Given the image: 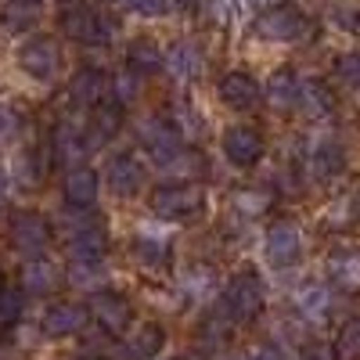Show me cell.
Masks as SVG:
<instances>
[{"instance_id":"obj_1","label":"cell","mask_w":360,"mask_h":360,"mask_svg":"<svg viewBox=\"0 0 360 360\" xmlns=\"http://www.w3.org/2000/svg\"><path fill=\"white\" fill-rule=\"evenodd\" d=\"M224 314L234 321V324H249L263 314L266 307V292H263V281L256 270H242V274H234L224 288V299H220Z\"/></svg>"},{"instance_id":"obj_2","label":"cell","mask_w":360,"mask_h":360,"mask_svg":"<svg viewBox=\"0 0 360 360\" xmlns=\"http://www.w3.org/2000/svg\"><path fill=\"white\" fill-rule=\"evenodd\" d=\"M58 22H62L65 37H72L76 44H86V47H101V44H108L112 33H115V22L105 18L98 8L83 4V0L62 4V15H58Z\"/></svg>"},{"instance_id":"obj_3","label":"cell","mask_w":360,"mask_h":360,"mask_svg":"<svg viewBox=\"0 0 360 360\" xmlns=\"http://www.w3.org/2000/svg\"><path fill=\"white\" fill-rule=\"evenodd\" d=\"M137 137L144 144V152L152 155L159 166H176L184 159V134L176 130L173 119H162V115H148L137 123Z\"/></svg>"},{"instance_id":"obj_4","label":"cell","mask_w":360,"mask_h":360,"mask_svg":"<svg viewBox=\"0 0 360 360\" xmlns=\"http://www.w3.org/2000/svg\"><path fill=\"white\" fill-rule=\"evenodd\" d=\"M69 256L72 259H101L108 249V231H105V217L90 213V209H76L69 205Z\"/></svg>"},{"instance_id":"obj_5","label":"cell","mask_w":360,"mask_h":360,"mask_svg":"<svg viewBox=\"0 0 360 360\" xmlns=\"http://www.w3.org/2000/svg\"><path fill=\"white\" fill-rule=\"evenodd\" d=\"M148 205L162 220H195L205 209V191L198 184H159Z\"/></svg>"},{"instance_id":"obj_6","label":"cell","mask_w":360,"mask_h":360,"mask_svg":"<svg viewBox=\"0 0 360 360\" xmlns=\"http://www.w3.org/2000/svg\"><path fill=\"white\" fill-rule=\"evenodd\" d=\"M310 33V18L299 11L295 4H278L266 8L256 18V37L259 40H274V44H295Z\"/></svg>"},{"instance_id":"obj_7","label":"cell","mask_w":360,"mask_h":360,"mask_svg":"<svg viewBox=\"0 0 360 360\" xmlns=\"http://www.w3.org/2000/svg\"><path fill=\"white\" fill-rule=\"evenodd\" d=\"M8 238H11V245L22 252V256H40L47 245H51V224L33 213V209H18V213H11V224H8Z\"/></svg>"},{"instance_id":"obj_8","label":"cell","mask_w":360,"mask_h":360,"mask_svg":"<svg viewBox=\"0 0 360 360\" xmlns=\"http://www.w3.org/2000/svg\"><path fill=\"white\" fill-rule=\"evenodd\" d=\"M94 137L90 134H83L79 127H72V123H58L54 127V134H51V141H47V148H51V162L54 166H62V169H72V166H83V159L94 152Z\"/></svg>"},{"instance_id":"obj_9","label":"cell","mask_w":360,"mask_h":360,"mask_svg":"<svg viewBox=\"0 0 360 360\" xmlns=\"http://www.w3.org/2000/svg\"><path fill=\"white\" fill-rule=\"evenodd\" d=\"M90 317H94L108 335H123L127 328L134 324V307H130V299L127 295H119L112 288H98V292H90Z\"/></svg>"},{"instance_id":"obj_10","label":"cell","mask_w":360,"mask_h":360,"mask_svg":"<svg viewBox=\"0 0 360 360\" xmlns=\"http://www.w3.org/2000/svg\"><path fill=\"white\" fill-rule=\"evenodd\" d=\"M263 252H266V263L274 270H285L299 259L303 252V238H299V227L292 220H274L263 234Z\"/></svg>"},{"instance_id":"obj_11","label":"cell","mask_w":360,"mask_h":360,"mask_svg":"<svg viewBox=\"0 0 360 360\" xmlns=\"http://www.w3.org/2000/svg\"><path fill=\"white\" fill-rule=\"evenodd\" d=\"M86 321H90V307L72 303V299H58V303H51L40 314V332L51 339H69V335L83 332Z\"/></svg>"},{"instance_id":"obj_12","label":"cell","mask_w":360,"mask_h":360,"mask_svg":"<svg viewBox=\"0 0 360 360\" xmlns=\"http://www.w3.org/2000/svg\"><path fill=\"white\" fill-rule=\"evenodd\" d=\"M224 155L238 166V169H249L263 159V134L256 127H245V123H238V127H227L224 130Z\"/></svg>"},{"instance_id":"obj_13","label":"cell","mask_w":360,"mask_h":360,"mask_svg":"<svg viewBox=\"0 0 360 360\" xmlns=\"http://www.w3.org/2000/svg\"><path fill=\"white\" fill-rule=\"evenodd\" d=\"M18 65H22V72H29L40 83L54 79V72H58V47H54V40L51 37H29L18 47Z\"/></svg>"},{"instance_id":"obj_14","label":"cell","mask_w":360,"mask_h":360,"mask_svg":"<svg viewBox=\"0 0 360 360\" xmlns=\"http://www.w3.org/2000/svg\"><path fill=\"white\" fill-rule=\"evenodd\" d=\"M328 281H332V288H339L346 295L360 292V245L346 242V245H335L328 252Z\"/></svg>"},{"instance_id":"obj_15","label":"cell","mask_w":360,"mask_h":360,"mask_svg":"<svg viewBox=\"0 0 360 360\" xmlns=\"http://www.w3.org/2000/svg\"><path fill=\"white\" fill-rule=\"evenodd\" d=\"M292 310L299 321L307 324H324L328 314H332V292H328L321 281H307L292 292Z\"/></svg>"},{"instance_id":"obj_16","label":"cell","mask_w":360,"mask_h":360,"mask_svg":"<svg viewBox=\"0 0 360 360\" xmlns=\"http://www.w3.org/2000/svg\"><path fill=\"white\" fill-rule=\"evenodd\" d=\"M307 169L317 180H324V184H328V180H335V176H342V169H346L342 144L335 137H317L310 144V152H307Z\"/></svg>"},{"instance_id":"obj_17","label":"cell","mask_w":360,"mask_h":360,"mask_svg":"<svg viewBox=\"0 0 360 360\" xmlns=\"http://www.w3.org/2000/svg\"><path fill=\"white\" fill-rule=\"evenodd\" d=\"M108 79H105V72L101 69H79L72 79H69V90H65V98L76 105V108H98L101 105V98H105V86Z\"/></svg>"},{"instance_id":"obj_18","label":"cell","mask_w":360,"mask_h":360,"mask_svg":"<svg viewBox=\"0 0 360 360\" xmlns=\"http://www.w3.org/2000/svg\"><path fill=\"white\" fill-rule=\"evenodd\" d=\"M173 79H180V83H188V79H195L198 72H202V51L191 44V40H176V44H169L166 47V65H162Z\"/></svg>"},{"instance_id":"obj_19","label":"cell","mask_w":360,"mask_h":360,"mask_svg":"<svg viewBox=\"0 0 360 360\" xmlns=\"http://www.w3.org/2000/svg\"><path fill=\"white\" fill-rule=\"evenodd\" d=\"M295 108L303 112L307 119H328L335 112V94L332 86H324L321 79H303L299 83V101Z\"/></svg>"},{"instance_id":"obj_20","label":"cell","mask_w":360,"mask_h":360,"mask_svg":"<svg viewBox=\"0 0 360 360\" xmlns=\"http://www.w3.org/2000/svg\"><path fill=\"white\" fill-rule=\"evenodd\" d=\"M65 198L76 209H94V202H98V173L90 166L65 169Z\"/></svg>"},{"instance_id":"obj_21","label":"cell","mask_w":360,"mask_h":360,"mask_svg":"<svg viewBox=\"0 0 360 360\" xmlns=\"http://www.w3.org/2000/svg\"><path fill=\"white\" fill-rule=\"evenodd\" d=\"M220 98H224L231 108L245 112V108H252V105L259 101V83H256L249 72H227V76L220 79Z\"/></svg>"},{"instance_id":"obj_22","label":"cell","mask_w":360,"mask_h":360,"mask_svg":"<svg viewBox=\"0 0 360 360\" xmlns=\"http://www.w3.org/2000/svg\"><path fill=\"white\" fill-rule=\"evenodd\" d=\"M141 180H144V173H141V162H137L134 155H115V159L108 162V188H112L119 198L137 195V191H141Z\"/></svg>"},{"instance_id":"obj_23","label":"cell","mask_w":360,"mask_h":360,"mask_svg":"<svg viewBox=\"0 0 360 360\" xmlns=\"http://www.w3.org/2000/svg\"><path fill=\"white\" fill-rule=\"evenodd\" d=\"M44 15V0H8L4 11H0V25L8 29V33H29Z\"/></svg>"},{"instance_id":"obj_24","label":"cell","mask_w":360,"mask_h":360,"mask_svg":"<svg viewBox=\"0 0 360 360\" xmlns=\"http://www.w3.org/2000/svg\"><path fill=\"white\" fill-rule=\"evenodd\" d=\"M162 342H166V332H162V324H144V328H137V332L123 342V360H152L159 349H162Z\"/></svg>"},{"instance_id":"obj_25","label":"cell","mask_w":360,"mask_h":360,"mask_svg":"<svg viewBox=\"0 0 360 360\" xmlns=\"http://www.w3.org/2000/svg\"><path fill=\"white\" fill-rule=\"evenodd\" d=\"M58 266L44 256H29L25 266H22V288L33 292V295H44V292H54L58 288Z\"/></svg>"},{"instance_id":"obj_26","label":"cell","mask_w":360,"mask_h":360,"mask_svg":"<svg viewBox=\"0 0 360 360\" xmlns=\"http://www.w3.org/2000/svg\"><path fill=\"white\" fill-rule=\"evenodd\" d=\"M127 65L137 69L141 76L144 72H159L166 65V51H159V44H152V40H134L127 47Z\"/></svg>"},{"instance_id":"obj_27","label":"cell","mask_w":360,"mask_h":360,"mask_svg":"<svg viewBox=\"0 0 360 360\" xmlns=\"http://www.w3.org/2000/svg\"><path fill=\"white\" fill-rule=\"evenodd\" d=\"M299 79L292 69H278L274 76H270V86H266V94H270V105H278V108H295L299 101Z\"/></svg>"},{"instance_id":"obj_28","label":"cell","mask_w":360,"mask_h":360,"mask_svg":"<svg viewBox=\"0 0 360 360\" xmlns=\"http://www.w3.org/2000/svg\"><path fill=\"white\" fill-rule=\"evenodd\" d=\"M119 127H123V101H115V98H112V101H105V105L94 108V127H90V137L101 144V141L115 137Z\"/></svg>"},{"instance_id":"obj_29","label":"cell","mask_w":360,"mask_h":360,"mask_svg":"<svg viewBox=\"0 0 360 360\" xmlns=\"http://www.w3.org/2000/svg\"><path fill=\"white\" fill-rule=\"evenodd\" d=\"M134 252L148 266H166L169 263V238H155V234H148V227H141V234L134 238Z\"/></svg>"},{"instance_id":"obj_30","label":"cell","mask_w":360,"mask_h":360,"mask_svg":"<svg viewBox=\"0 0 360 360\" xmlns=\"http://www.w3.org/2000/svg\"><path fill=\"white\" fill-rule=\"evenodd\" d=\"M101 278H105V263L101 259H72L69 263V281L79 285V288L98 292L101 288Z\"/></svg>"},{"instance_id":"obj_31","label":"cell","mask_w":360,"mask_h":360,"mask_svg":"<svg viewBox=\"0 0 360 360\" xmlns=\"http://www.w3.org/2000/svg\"><path fill=\"white\" fill-rule=\"evenodd\" d=\"M335 356L339 360H360V317H349L335 335Z\"/></svg>"},{"instance_id":"obj_32","label":"cell","mask_w":360,"mask_h":360,"mask_svg":"<svg viewBox=\"0 0 360 360\" xmlns=\"http://www.w3.org/2000/svg\"><path fill=\"white\" fill-rule=\"evenodd\" d=\"M141 94V72L137 69H119L115 76H112V98L115 101H123V105H130L134 98Z\"/></svg>"},{"instance_id":"obj_33","label":"cell","mask_w":360,"mask_h":360,"mask_svg":"<svg viewBox=\"0 0 360 360\" xmlns=\"http://www.w3.org/2000/svg\"><path fill=\"white\" fill-rule=\"evenodd\" d=\"M25 310V288H0V321L15 324Z\"/></svg>"},{"instance_id":"obj_34","label":"cell","mask_w":360,"mask_h":360,"mask_svg":"<svg viewBox=\"0 0 360 360\" xmlns=\"http://www.w3.org/2000/svg\"><path fill=\"white\" fill-rule=\"evenodd\" d=\"M213 288H217V278H213V274H209V270H205V266H195V270H191V274L184 278V292H188L191 299H205V295H209V292H213Z\"/></svg>"},{"instance_id":"obj_35","label":"cell","mask_w":360,"mask_h":360,"mask_svg":"<svg viewBox=\"0 0 360 360\" xmlns=\"http://www.w3.org/2000/svg\"><path fill=\"white\" fill-rule=\"evenodd\" d=\"M335 79L342 86H360V51H349L335 62Z\"/></svg>"},{"instance_id":"obj_36","label":"cell","mask_w":360,"mask_h":360,"mask_svg":"<svg viewBox=\"0 0 360 360\" xmlns=\"http://www.w3.org/2000/svg\"><path fill=\"white\" fill-rule=\"evenodd\" d=\"M173 112H176V119H173V123H176V130L180 134H184V137H198L202 134V123H198V115H195V108L188 105V101H176L173 105Z\"/></svg>"},{"instance_id":"obj_37","label":"cell","mask_w":360,"mask_h":360,"mask_svg":"<svg viewBox=\"0 0 360 360\" xmlns=\"http://www.w3.org/2000/svg\"><path fill=\"white\" fill-rule=\"evenodd\" d=\"M119 4L130 8V11H137V15H148V18L169 11V0H119Z\"/></svg>"},{"instance_id":"obj_38","label":"cell","mask_w":360,"mask_h":360,"mask_svg":"<svg viewBox=\"0 0 360 360\" xmlns=\"http://www.w3.org/2000/svg\"><path fill=\"white\" fill-rule=\"evenodd\" d=\"M234 209H238V213H249V217H256V213H263V209H266V195H259V191L234 195Z\"/></svg>"},{"instance_id":"obj_39","label":"cell","mask_w":360,"mask_h":360,"mask_svg":"<svg viewBox=\"0 0 360 360\" xmlns=\"http://www.w3.org/2000/svg\"><path fill=\"white\" fill-rule=\"evenodd\" d=\"M332 22L339 29H346V33H360V8H335Z\"/></svg>"},{"instance_id":"obj_40","label":"cell","mask_w":360,"mask_h":360,"mask_svg":"<svg viewBox=\"0 0 360 360\" xmlns=\"http://www.w3.org/2000/svg\"><path fill=\"white\" fill-rule=\"evenodd\" d=\"M22 127V112L11 105H0V137H11Z\"/></svg>"},{"instance_id":"obj_41","label":"cell","mask_w":360,"mask_h":360,"mask_svg":"<svg viewBox=\"0 0 360 360\" xmlns=\"http://www.w3.org/2000/svg\"><path fill=\"white\" fill-rule=\"evenodd\" d=\"M299 360H339V356H335V346H307L299 353Z\"/></svg>"},{"instance_id":"obj_42","label":"cell","mask_w":360,"mask_h":360,"mask_svg":"<svg viewBox=\"0 0 360 360\" xmlns=\"http://www.w3.org/2000/svg\"><path fill=\"white\" fill-rule=\"evenodd\" d=\"M252 360H288V353L281 349V346H274V342H266V346H259L256 349V356Z\"/></svg>"},{"instance_id":"obj_43","label":"cell","mask_w":360,"mask_h":360,"mask_svg":"<svg viewBox=\"0 0 360 360\" xmlns=\"http://www.w3.org/2000/svg\"><path fill=\"white\" fill-rule=\"evenodd\" d=\"M234 4L242 8V11H256V8H266L270 0H234Z\"/></svg>"},{"instance_id":"obj_44","label":"cell","mask_w":360,"mask_h":360,"mask_svg":"<svg viewBox=\"0 0 360 360\" xmlns=\"http://www.w3.org/2000/svg\"><path fill=\"white\" fill-rule=\"evenodd\" d=\"M0 288H4V270H0Z\"/></svg>"},{"instance_id":"obj_45","label":"cell","mask_w":360,"mask_h":360,"mask_svg":"<svg viewBox=\"0 0 360 360\" xmlns=\"http://www.w3.org/2000/svg\"><path fill=\"white\" fill-rule=\"evenodd\" d=\"M356 217H360V195H356Z\"/></svg>"}]
</instances>
